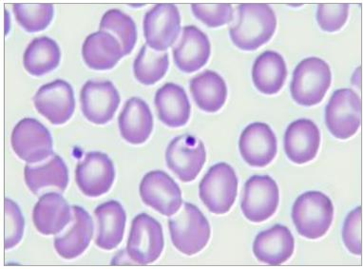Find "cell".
I'll return each mask as SVG.
<instances>
[{
    "instance_id": "obj_1",
    "label": "cell",
    "mask_w": 363,
    "mask_h": 269,
    "mask_svg": "<svg viewBox=\"0 0 363 269\" xmlns=\"http://www.w3.org/2000/svg\"><path fill=\"white\" fill-rule=\"evenodd\" d=\"M237 22L230 28L231 40L247 52L258 50L274 35L277 18L268 4H244L237 9Z\"/></svg>"
},
{
    "instance_id": "obj_2",
    "label": "cell",
    "mask_w": 363,
    "mask_h": 269,
    "mask_svg": "<svg viewBox=\"0 0 363 269\" xmlns=\"http://www.w3.org/2000/svg\"><path fill=\"white\" fill-rule=\"evenodd\" d=\"M173 246L182 253L192 256L199 253L211 239V226L205 215L194 204H184L169 220Z\"/></svg>"
},
{
    "instance_id": "obj_3",
    "label": "cell",
    "mask_w": 363,
    "mask_h": 269,
    "mask_svg": "<svg viewBox=\"0 0 363 269\" xmlns=\"http://www.w3.org/2000/svg\"><path fill=\"white\" fill-rule=\"evenodd\" d=\"M293 223L298 234L315 240L325 236L333 223L334 206L320 192H307L298 196L292 209Z\"/></svg>"
},
{
    "instance_id": "obj_4",
    "label": "cell",
    "mask_w": 363,
    "mask_h": 269,
    "mask_svg": "<svg viewBox=\"0 0 363 269\" xmlns=\"http://www.w3.org/2000/svg\"><path fill=\"white\" fill-rule=\"evenodd\" d=\"M332 74L330 67L325 60L308 57L301 61L293 72L290 91L293 99L298 105H318L325 98L330 88Z\"/></svg>"
},
{
    "instance_id": "obj_5",
    "label": "cell",
    "mask_w": 363,
    "mask_h": 269,
    "mask_svg": "<svg viewBox=\"0 0 363 269\" xmlns=\"http://www.w3.org/2000/svg\"><path fill=\"white\" fill-rule=\"evenodd\" d=\"M238 178L230 165L218 163L203 176L199 186L201 200L214 214H225L235 203Z\"/></svg>"
},
{
    "instance_id": "obj_6",
    "label": "cell",
    "mask_w": 363,
    "mask_h": 269,
    "mask_svg": "<svg viewBox=\"0 0 363 269\" xmlns=\"http://www.w3.org/2000/svg\"><path fill=\"white\" fill-rule=\"evenodd\" d=\"M161 224L147 213H141L131 223L127 243L128 257L134 263L147 265L155 263L164 249Z\"/></svg>"
},
{
    "instance_id": "obj_7",
    "label": "cell",
    "mask_w": 363,
    "mask_h": 269,
    "mask_svg": "<svg viewBox=\"0 0 363 269\" xmlns=\"http://www.w3.org/2000/svg\"><path fill=\"white\" fill-rule=\"evenodd\" d=\"M362 123V99L350 89L335 92L325 109V124L332 136L348 139L356 134Z\"/></svg>"
},
{
    "instance_id": "obj_8",
    "label": "cell",
    "mask_w": 363,
    "mask_h": 269,
    "mask_svg": "<svg viewBox=\"0 0 363 269\" xmlns=\"http://www.w3.org/2000/svg\"><path fill=\"white\" fill-rule=\"evenodd\" d=\"M206 151L202 140L183 134L169 143L166 151L167 167L182 182L195 180L206 163Z\"/></svg>"
},
{
    "instance_id": "obj_9",
    "label": "cell",
    "mask_w": 363,
    "mask_h": 269,
    "mask_svg": "<svg viewBox=\"0 0 363 269\" xmlns=\"http://www.w3.org/2000/svg\"><path fill=\"white\" fill-rule=\"evenodd\" d=\"M12 147L19 158L28 164L40 163L54 154L48 128L33 119L21 120L13 128Z\"/></svg>"
},
{
    "instance_id": "obj_10",
    "label": "cell",
    "mask_w": 363,
    "mask_h": 269,
    "mask_svg": "<svg viewBox=\"0 0 363 269\" xmlns=\"http://www.w3.org/2000/svg\"><path fill=\"white\" fill-rule=\"evenodd\" d=\"M280 192L274 179L254 175L245 184L242 212L250 222L262 223L272 217L278 209Z\"/></svg>"
},
{
    "instance_id": "obj_11",
    "label": "cell",
    "mask_w": 363,
    "mask_h": 269,
    "mask_svg": "<svg viewBox=\"0 0 363 269\" xmlns=\"http://www.w3.org/2000/svg\"><path fill=\"white\" fill-rule=\"evenodd\" d=\"M143 27L147 44L156 52L164 53L180 33V12L174 4L155 5L145 15Z\"/></svg>"
},
{
    "instance_id": "obj_12",
    "label": "cell",
    "mask_w": 363,
    "mask_h": 269,
    "mask_svg": "<svg viewBox=\"0 0 363 269\" xmlns=\"http://www.w3.org/2000/svg\"><path fill=\"white\" fill-rule=\"evenodd\" d=\"M116 179L113 162L107 154L91 151L86 154L75 170V181L88 197H99L113 187Z\"/></svg>"
},
{
    "instance_id": "obj_13",
    "label": "cell",
    "mask_w": 363,
    "mask_h": 269,
    "mask_svg": "<svg viewBox=\"0 0 363 269\" xmlns=\"http://www.w3.org/2000/svg\"><path fill=\"white\" fill-rule=\"evenodd\" d=\"M120 94L111 81H86L81 89V109L84 116L96 125H105L113 119L120 105Z\"/></svg>"
},
{
    "instance_id": "obj_14",
    "label": "cell",
    "mask_w": 363,
    "mask_h": 269,
    "mask_svg": "<svg viewBox=\"0 0 363 269\" xmlns=\"http://www.w3.org/2000/svg\"><path fill=\"white\" fill-rule=\"evenodd\" d=\"M142 201L164 216H172L183 204L177 183L167 173L153 170L147 173L140 184Z\"/></svg>"
},
{
    "instance_id": "obj_15",
    "label": "cell",
    "mask_w": 363,
    "mask_h": 269,
    "mask_svg": "<svg viewBox=\"0 0 363 269\" xmlns=\"http://www.w3.org/2000/svg\"><path fill=\"white\" fill-rule=\"evenodd\" d=\"M35 110L52 124L63 125L74 113V89L65 80L57 79L39 88L33 97Z\"/></svg>"
},
{
    "instance_id": "obj_16",
    "label": "cell",
    "mask_w": 363,
    "mask_h": 269,
    "mask_svg": "<svg viewBox=\"0 0 363 269\" xmlns=\"http://www.w3.org/2000/svg\"><path fill=\"white\" fill-rule=\"evenodd\" d=\"M239 148L242 159L250 166L264 168L277 155V138L265 123H252L242 131Z\"/></svg>"
},
{
    "instance_id": "obj_17",
    "label": "cell",
    "mask_w": 363,
    "mask_h": 269,
    "mask_svg": "<svg viewBox=\"0 0 363 269\" xmlns=\"http://www.w3.org/2000/svg\"><path fill=\"white\" fill-rule=\"evenodd\" d=\"M211 52L208 35L199 28L186 26L180 40L173 49V60L180 71L192 74L208 63Z\"/></svg>"
},
{
    "instance_id": "obj_18",
    "label": "cell",
    "mask_w": 363,
    "mask_h": 269,
    "mask_svg": "<svg viewBox=\"0 0 363 269\" xmlns=\"http://www.w3.org/2000/svg\"><path fill=\"white\" fill-rule=\"evenodd\" d=\"M71 225L66 231L55 237V248L63 259L79 257L88 248L94 236V221L83 207H72Z\"/></svg>"
},
{
    "instance_id": "obj_19",
    "label": "cell",
    "mask_w": 363,
    "mask_h": 269,
    "mask_svg": "<svg viewBox=\"0 0 363 269\" xmlns=\"http://www.w3.org/2000/svg\"><path fill=\"white\" fill-rule=\"evenodd\" d=\"M320 145L319 128L309 119H298L289 126L284 134V150L290 161L308 163L317 156Z\"/></svg>"
},
{
    "instance_id": "obj_20",
    "label": "cell",
    "mask_w": 363,
    "mask_h": 269,
    "mask_svg": "<svg viewBox=\"0 0 363 269\" xmlns=\"http://www.w3.org/2000/svg\"><path fill=\"white\" fill-rule=\"evenodd\" d=\"M295 240L289 228L276 225L259 232L253 243V252L259 262L280 265L294 253Z\"/></svg>"
},
{
    "instance_id": "obj_21",
    "label": "cell",
    "mask_w": 363,
    "mask_h": 269,
    "mask_svg": "<svg viewBox=\"0 0 363 269\" xmlns=\"http://www.w3.org/2000/svg\"><path fill=\"white\" fill-rule=\"evenodd\" d=\"M72 218V207L62 195L48 192L42 195L33 212L36 229L43 235H57L65 229Z\"/></svg>"
},
{
    "instance_id": "obj_22",
    "label": "cell",
    "mask_w": 363,
    "mask_h": 269,
    "mask_svg": "<svg viewBox=\"0 0 363 269\" xmlns=\"http://www.w3.org/2000/svg\"><path fill=\"white\" fill-rule=\"evenodd\" d=\"M24 177L33 194L40 195L50 187L64 192L69 184V170L64 160L57 154H52L44 163L26 165Z\"/></svg>"
},
{
    "instance_id": "obj_23",
    "label": "cell",
    "mask_w": 363,
    "mask_h": 269,
    "mask_svg": "<svg viewBox=\"0 0 363 269\" xmlns=\"http://www.w3.org/2000/svg\"><path fill=\"white\" fill-rule=\"evenodd\" d=\"M118 125L125 141L133 145L143 144L153 130V116L149 105L141 98H130L120 114Z\"/></svg>"
},
{
    "instance_id": "obj_24",
    "label": "cell",
    "mask_w": 363,
    "mask_h": 269,
    "mask_svg": "<svg viewBox=\"0 0 363 269\" xmlns=\"http://www.w3.org/2000/svg\"><path fill=\"white\" fill-rule=\"evenodd\" d=\"M158 117L169 128H180L189 122L191 106L185 89L174 83H167L158 89L155 99Z\"/></svg>"
},
{
    "instance_id": "obj_25",
    "label": "cell",
    "mask_w": 363,
    "mask_h": 269,
    "mask_svg": "<svg viewBox=\"0 0 363 269\" xmlns=\"http://www.w3.org/2000/svg\"><path fill=\"white\" fill-rule=\"evenodd\" d=\"M82 55L89 68L96 71L113 69L125 57L118 39L105 31H99L86 36Z\"/></svg>"
},
{
    "instance_id": "obj_26",
    "label": "cell",
    "mask_w": 363,
    "mask_h": 269,
    "mask_svg": "<svg viewBox=\"0 0 363 269\" xmlns=\"http://www.w3.org/2000/svg\"><path fill=\"white\" fill-rule=\"evenodd\" d=\"M97 220L96 245L105 251L116 248L124 237L127 215L117 201H108L94 210Z\"/></svg>"
},
{
    "instance_id": "obj_27",
    "label": "cell",
    "mask_w": 363,
    "mask_h": 269,
    "mask_svg": "<svg viewBox=\"0 0 363 269\" xmlns=\"http://www.w3.org/2000/svg\"><path fill=\"white\" fill-rule=\"evenodd\" d=\"M287 77L286 63L280 53L267 50L254 62L252 79L262 94L272 95L283 89Z\"/></svg>"
},
{
    "instance_id": "obj_28",
    "label": "cell",
    "mask_w": 363,
    "mask_h": 269,
    "mask_svg": "<svg viewBox=\"0 0 363 269\" xmlns=\"http://www.w3.org/2000/svg\"><path fill=\"white\" fill-rule=\"evenodd\" d=\"M189 89L195 103L206 113L219 111L228 98L225 80L216 72L209 70L192 78Z\"/></svg>"
},
{
    "instance_id": "obj_29",
    "label": "cell",
    "mask_w": 363,
    "mask_h": 269,
    "mask_svg": "<svg viewBox=\"0 0 363 269\" xmlns=\"http://www.w3.org/2000/svg\"><path fill=\"white\" fill-rule=\"evenodd\" d=\"M61 60L60 46L54 39L41 36L33 39L24 53L25 70L33 77H42L57 69Z\"/></svg>"
},
{
    "instance_id": "obj_30",
    "label": "cell",
    "mask_w": 363,
    "mask_h": 269,
    "mask_svg": "<svg viewBox=\"0 0 363 269\" xmlns=\"http://www.w3.org/2000/svg\"><path fill=\"white\" fill-rule=\"evenodd\" d=\"M169 66V53L156 52L145 44L134 60V77L143 85H155L167 74Z\"/></svg>"
},
{
    "instance_id": "obj_31",
    "label": "cell",
    "mask_w": 363,
    "mask_h": 269,
    "mask_svg": "<svg viewBox=\"0 0 363 269\" xmlns=\"http://www.w3.org/2000/svg\"><path fill=\"white\" fill-rule=\"evenodd\" d=\"M100 31L113 33L121 45L124 55H130L138 41V29L133 19L117 9L108 10L100 21Z\"/></svg>"
},
{
    "instance_id": "obj_32",
    "label": "cell",
    "mask_w": 363,
    "mask_h": 269,
    "mask_svg": "<svg viewBox=\"0 0 363 269\" xmlns=\"http://www.w3.org/2000/svg\"><path fill=\"white\" fill-rule=\"evenodd\" d=\"M16 21L28 33H38L46 29L54 18L52 4H13Z\"/></svg>"
},
{
    "instance_id": "obj_33",
    "label": "cell",
    "mask_w": 363,
    "mask_h": 269,
    "mask_svg": "<svg viewBox=\"0 0 363 269\" xmlns=\"http://www.w3.org/2000/svg\"><path fill=\"white\" fill-rule=\"evenodd\" d=\"M25 220L18 204L5 200V249L9 251L18 246L23 237Z\"/></svg>"
},
{
    "instance_id": "obj_34",
    "label": "cell",
    "mask_w": 363,
    "mask_h": 269,
    "mask_svg": "<svg viewBox=\"0 0 363 269\" xmlns=\"http://www.w3.org/2000/svg\"><path fill=\"white\" fill-rule=\"evenodd\" d=\"M191 11L195 18L211 28L223 26L233 19L231 4H191Z\"/></svg>"
},
{
    "instance_id": "obj_35",
    "label": "cell",
    "mask_w": 363,
    "mask_h": 269,
    "mask_svg": "<svg viewBox=\"0 0 363 269\" xmlns=\"http://www.w3.org/2000/svg\"><path fill=\"white\" fill-rule=\"evenodd\" d=\"M349 4H320L317 10V21L325 32H337L345 26L349 16Z\"/></svg>"
},
{
    "instance_id": "obj_36",
    "label": "cell",
    "mask_w": 363,
    "mask_h": 269,
    "mask_svg": "<svg viewBox=\"0 0 363 269\" xmlns=\"http://www.w3.org/2000/svg\"><path fill=\"white\" fill-rule=\"evenodd\" d=\"M362 207L352 210L342 226V240L348 251L354 255H362Z\"/></svg>"
}]
</instances>
